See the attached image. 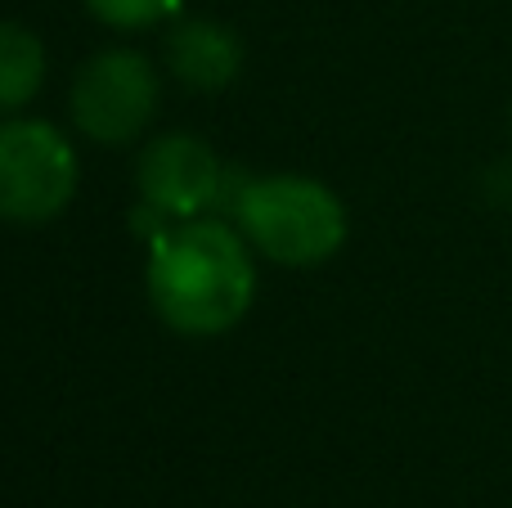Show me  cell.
<instances>
[{"label":"cell","instance_id":"cell-6","mask_svg":"<svg viewBox=\"0 0 512 508\" xmlns=\"http://www.w3.org/2000/svg\"><path fill=\"white\" fill-rule=\"evenodd\" d=\"M167 63L171 77L189 90H225L243 68V41L239 32H230L225 23L212 18H194V23H180L167 41Z\"/></svg>","mask_w":512,"mask_h":508},{"label":"cell","instance_id":"cell-1","mask_svg":"<svg viewBox=\"0 0 512 508\" xmlns=\"http://www.w3.org/2000/svg\"><path fill=\"white\" fill-rule=\"evenodd\" d=\"M149 297L162 324L185 338H221L256 297V266L239 230L189 216L162 230L149 257Z\"/></svg>","mask_w":512,"mask_h":508},{"label":"cell","instance_id":"cell-7","mask_svg":"<svg viewBox=\"0 0 512 508\" xmlns=\"http://www.w3.org/2000/svg\"><path fill=\"white\" fill-rule=\"evenodd\" d=\"M45 81V45L32 27L0 23V113H14L36 99Z\"/></svg>","mask_w":512,"mask_h":508},{"label":"cell","instance_id":"cell-4","mask_svg":"<svg viewBox=\"0 0 512 508\" xmlns=\"http://www.w3.org/2000/svg\"><path fill=\"white\" fill-rule=\"evenodd\" d=\"M162 81L140 50H104L72 77V122L99 144H131L153 122Z\"/></svg>","mask_w":512,"mask_h":508},{"label":"cell","instance_id":"cell-5","mask_svg":"<svg viewBox=\"0 0 512 508\" xmlns=\"http://www.w3.org/2000/svg\"><path fill=\"white\" fill-rule=\"evenodd\" d=\"M135 185L158 216L189 221V216H203L207 203L221 194V162L212 144L198 135H158L135 162Z\"/></svg>","mask_w":512,"mask_h":508},{"label":"cell","instance_id":"cell-3","mask_svg":"<svg viewBox=\"0 0 512 508\" xmlns=\"http://www.w3.org/2000/svg\"><path fill=\"white\" fill-rule=\"evenodd\" d=\"M77 153L59 126L14 117L0 122V221L45 225L77 194Z\"/></svg>","mask_w":512,"mask_h":508},{"label":"cell","instance_id":"cell-2","mask_svg":"<svg viewBox=\"0 0 512 508\" xmlns=\"http://www.w3.org/2000/svg\"><path fill=\"white\" fill-rule=\"evenodd\" d=\"M243 234L279 266H319L346 243V207L315 176H256L234 198Z\"/></svg>","mask_w":512,"mask_h":508},{"label":"cell","instance_id":"cell-8","mask_svg":"<svg viewBox=\"0 0 512 508\" xmlns=\"http://www.w3.org/2000/svg\"><path fill=\"white\" fill-rule=\"evenodd\" d=\"M180 0H86V9L108 27H153Z\"/></svg>","mask_w":512,"mask_h":508}]
</instances>
